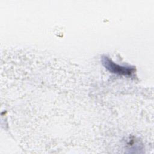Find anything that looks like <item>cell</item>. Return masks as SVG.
Here are the masks:
<instances>
[{
  "instance_id": "cell-1",
  "label": "cell",
  "mask_w": 154,
  "mask_h": 154,
  "mask_svg": "<svg viewBox=\"0 0 154 154\" xmlns=\"http://www.w3.org/2000/svg\"><path fill=\"white\" fill-rule=\"evenodd\" d=\"M102 63L108 70L114 73L123 75H131L134 72V68L119 66L106 57H103L102 58Z\"/></svg>"
}]
</instances>
